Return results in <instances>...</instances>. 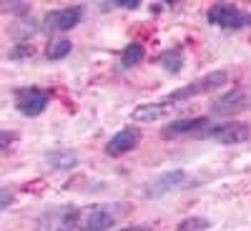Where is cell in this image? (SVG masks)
<instances>
[{"mask_svg": "<svg viewBox=\"0 0 251 231\" xmlns=\"http://www.w3.org/2000/svg\"><path fill=\"white\" fill-rule=\"evenodd\" d=\"M126 204H103L75 208V231H111L121 214H126Z\"/></svg>", "mask_w": 251, "mask_h": 231, "instance_id": "cell-1", "label": "cell"}, {"mask_svg": "<svg viewBox=\"0 0 251 231\" xmlns=\"http://www.w3.org/2000/svg\"><path fill=\"white\" fill-rule=\"evenodd\" d=\"M226 80H228V73L226 71H214V73H208V76H203L199 80H191V83H186V86L176 88L166 101H169L171 106L176 108L178 103H186V101H191V98H199L203 93H211V91L221 88Z\"/></svg>", "mask_w": 251, "mask_h": 231, "instance_id": "cell-2", "label": "cell"}, {"mask_svg": "<svg viewBox=\"0 0 251 231\" xmlns=\"http://www.w3.org/2000/svg\"><path fill=\"white\" fill-rule=\"evenodd\" d=\"M206 20H208V26H216L224 30H244L251 26V13L231 3H214L206 13Z\"/></svg>", "mask_w": 251, "mask_h": 231, "instance_id": "cell-3", "label": "cell"}, {"mask_svg": "<svg viewBox=\"0 0 251 231\" xmlns=\"http://www.w3.org/2000/svg\"><path fill=\"white\" fill-rule=\"evenodd\" d=\"M48 103H50V93L40 86H25L15 91V108L28 118L40 116L48 108Z\"/></svg>", "mask_w": 251, "mask_h": 231, "instance_id": "cell-4", "label": "cell"}, {"mask_svg": "<svg viewBox=\"0 0 251 231\" xmlns=\"http://www.w3.org/2000/svg\"><path fill=\"white\" fill-rule=\"evenodd\" d=\"M83 18H86V8H83V5L58 8V10L46 13L43 30H48V33H66V30H73L75 26H80Z\"/></svg>", "mask_w": 251, "mask_h": 231, "instance_id": "cell-5", "label": "cell"}, {"mask_svg": "<svg viewBox=\"0 0 251 231\" xmlns=\"http://www.w3.org/2000/svg\"><path fill=\"white\" fill-rule=\"evenodd\" d=\"M203 136L221 143V146H236V143L249 141L251 128H249V123H244V121H228V123L208 126V128L203 131Z\"/></svg>", "mask_w": 251, "mask_h": 231, "instance_id": "cell-6", "label": "cell"}, {"mask_svg": "<svg viewBox=\"0 0 251 231\" xmlns=\"http://www.w3.org/2000/svg\"><path fill=\"white\" fill-rule=\"evenodd\" d=\"M188 183H191L188 174L181 171V169H174V171H166V174L156 176V179L149 183V188H146V194H149L151 199H158V196H166V194L178 191V188H188Z\"/></svg>", "mask_w": 251, "mask_h": 231, "instance_id": "cell-7", "label": "cell"}, {"mask_svg": "<svg viewBox=\"0 0 251 231\" xmlns=\"http://www.w3.org/2000/svg\"><path fill=\"white\" fill-rule=\"evenodd\" d=\"M35 231H75V206L50 208L38 219Z\"/></svg>", "mask_w": 251, "mask_h": 231, "instance_id": "cell-8", "label": "cell"}, {"mask_svg": "<svg viewBox=\"0 0 251 231\" xmlns=\"http://www.w3.org/2000/svg\"><path fill=\"white\" fill-rule=\"evenodd\" d=\"M244 108H251V91L249 88L226 91L221 98H216L211 103V113H219V116H231V113H239Z\"/></svg>", "mask_w": 251, "mask_h": 231, "instance_id": "cell-9", "label": "cell"}, {"mask_svg": "<svg viewBox=\"0 0 251 231\" xmlns=\"http://www.w3.org/2000/svg\"><path fill=\"white\" fill-rule=\"evenodd\" d=\"M138 143H141V128H138V126H126V128H121L116 136L108 138L106 154H108L111 158H118V156H123V154L133 151Z\"/></svg>", "mask_w": 251, "mask_h": 231, "instance_id": "cell-10", "label": "cell"}, {"mask_svg": "<svg viewBox=\"0 0 251 231\" xmlns=\"http://www.w3.org/2000/svg\"><path fill=\"white\" fill-rule=\"evenodd\" d=\"M174 111V106L169 101H161V103H141L131 111V121L136 123H156L161 121L163 116H169Z\"/></svg>", "mask_w": 251, "mask_h": 231, "instance_id": "cell-11", "label": "cell"}, {"mask_svg": "<svg viewBox=\"0 0 251 231\" xmlns=\"http://www.w3.org/2000/svg\"><path fill=\"white\" fill-rule=\"evenodd\" d=\"M208 121L206 118H183V121H174L171 126L163 128V136H183V133H203Z\"/></svg>", "mask_w": 251, "mask_h": 231, "instance_id": "cell-12", "label": "cell"}, {"mask_svg": "<svg viewBox=\"0 0 251 231\" xmlns=\"http://www.w3.org/2000/svg\"><path fill=\"white\" fill-rule=\"evenodd\" d=\"M158 66L166 68L169 73H181L183 68V51L181 48H169L158 55Z\"/></svg>", "mask_w": 251, "mask_h": 231, "instance_id": "cell-13", "label": "cell"}, {"mask_svg": "<svg viewBox=\"0 0 251 231\" xmlns=\"http://www.w3.org/2000/svg\"><path fill=\"white\" fill-rule=\"evenodd\" d=\"M71 48H73V43L68 38H55L46 46V58L48 60H60V58H66L71 53Z\"/></svg>", "mask_w": 251, "mask_h": 231, "instance_id": "cell-14", "label": "cell"}, {"mask_svg": "<svg viewBox=\"0 0 251 231\" xmlns=\"http://www.w3.org/2000/svg\"><path fill=\"white\" fill-rule=\"evenodd\" d=\"M143 55H146V51H143L141 43H128V46L123 48V53H121L123 68H133V66H138V63L143 60Z\"/></svg>", "mask_w": 251, "mask_h": 231, "instance_id": "cell-15", "label": "cell"}, {"mask_svg": "<svg viewBox=\"0 0 251 231\" xmlns=\"http://www.w3.org/2000/svg\"><path fill=\"white\" fill-rule=\"evenodd\" d=\"M46 158H48V166H53V169H73L78 163L75 154L71 151H50Z\"/></svg>", "mask_w": 251, "mask_h": 231, "instance_id": "cell-16", "label": "cell"}, {"mask_svg": "<svg viewBox=\"0 0 251 231\" xmlns=\"http://www.w3.org/2000/svg\"><path fill=\"white\" fill-rule=\"evenodd\" d=\"M203 229H208V221L201 216H191V219H183L176 231H203Z\"/></svg>", "mask_w": 251, "mask_h": 231, "instance_id": "cell-17", "label": "cell"}, {"mask_svg": "<svg viewBox=\"0 0 251 231\" xmlns=\"http://www.w3.org/2000/svg\"><path fill=\"white\" fill-rule=\"evenodd\" d=\"M103 5H116V8H126V10H133L141 5V0H111V3H103Z\"/></svg>", "mask_w": 251, "mask_h": 231, "instance_id": "cell-18", "label": "cell"}, {"mask_svg": "<svg viewBox=\"0 0 251 231\" xmlns=\"http://www.w3.org/2000/svg\"><path fill=\"white\" fill-rule=\"evenodd\" d=\"M18 136L13 133V131H0V151H3V149H8V146L15 141Z\"/></svg>", "mask_w": 251, "mask_h": 231, "instance_id": "cell-19", "label": "cell"}, {"mask_svg": "<svg viewBox=\"0 0 251 231\" xmlns=\"http://www.w3.org/2000/svg\"><path fill=\"white\" fill-rule=\"evenodd\" d=\"M10 204H13V194L5 191V188H0V211H5Z\"/></svg>", "mask_w": 251, "mask_h": 231, "instance_id": "cell-20", "label": "cell"}, {"mask_svg": "<svg viewBox=\"0 0 251 231\" xmlns=\"http://www.w3.org/2000/svg\"><path fill=\"white\" fill-rule=\"evenodd\" d=\"M121 231H151L149 226H128V229H121Z\"/></svg>", "mask_w": 251, "mask_h": 231, "instance_id": "cell-21", "label": "cell"}]
</instances>
